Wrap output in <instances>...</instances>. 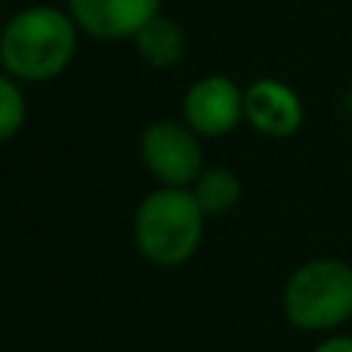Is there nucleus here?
Returning <instances> with one entry per match:
<instances>
[{"label": "nucleus", "mask_w": 352, "mask_h": 352, "mask_svg": "<svg viewBox=\"0 0 352 352\" xmlns=\"http://www.w3.org/2000/svg\"><path fill=\"white\" fill-rule=\"evenodd\" d=\"M140 155L148 173L161 182V186L186 188L195 186L204 164V155L198 146V133L188 124L176 121H155L146 127L140 140Z\"/></svg>", "instance_id": "4"}, {"label": "nucleus", "mask_w": 352, "mask_h": 352, "mask_svg": "<svg viewBox=\"0 0 352 352\" xmlns=\"http://www.w3.org/2000/svg\"><path fill=\"white\" fill-rule=\"evenodd\" d=\"M0 34H3V25H0Z\"/></svg>", "instance_id": "12"}, {"label": "nucleus", "mask_w": 352, "mask_h": 352, "mask_svg": "<svg viewBox=\"0 0 352 352\" xmlns=\"http://www.w3.org/2000/svg\"><path fill=\"white\" fill-rule=\"evenodd\" d=\"M68 12L80 31L99 41L136 37L161 12V0H68Z\"/></svg>", "instance_id": "7"}, {"label": "nucleus", "mask_w": 352, "mask_h": 352, "mask_svg": "<svg viewBox=\"0 0 352 352\" xmlns=\"http://www.w3.org/2000/svg\"><path fill=\"white\" fill-rule=\"evenodd\" d=\"M192 195L207 217H219L241 201V179L229 167H210L195 179Z\"/></svg>", "instance_id": "9"}, {"label": "nucleus", "mask_w": 352, "mask_h": 352, "mask_svg": "<svg viewBox=\"0 0 352 352\" xmlns=\"http://www.w3.org/2000/svg\"><path fill=\"white\" fill-rule=\"evenodd\" d=\"M204 217L207 213L201 210V204L188 188H155L136 207V248L148 263L161 269L182 266L195 256L201 238H204Z\"/></svg>", "instance_id": "2"}, {"label": "nucleus", "mask_w": 352, "mask_h": 352, "mask_svg": "<svg viewBox=\"0 0 352 352\" xmlns=\"http://www.w3.org/2000/svg\"><path fill=\"white\" fill-rule=\"evenodd\" d=\"M303 99L278 78H260L244 90V121L263 136L287 140L303 127Z\"/></svg>", "instance_id": "6"}, {"label": "nucleus", "mask_w": 352, "mask_h": 352, "mask_svg": "<svg viewBox=\"0 0 352 352\" xmlns=\"http://www.w3.org/2000/svg\"><path fill=\"white\" fill-rule=\"evenodd\" d=\"M285 318L306 334H337L352 318V266L318 256L291 272L281 294Z\"/></svg>", "instance_id": "3"}, {"label": "nucleus", "mask_w": 352, "mask_h": 352, "mask_svg": "<svg viewBox=\"0 0 352 352\" xmlns=\"http://www.w3.org/2000/svg\"><path fill=\"white\" fill-rule=\"evenodd\" d=\"M133 41H136V53L152 68H173L186 56V31H182V25L170 16H161V12Z\"/></svg>", "instance_id": "8"}, {"label": "nucleus", "mask_w": 352, "mask_h": 352, "mask_svg": "<svg viewBox=\"0 0 352 352\" xmlns=\"http://www.w3.org/2000/svg\"><path fill=\"white\" fill-rule=\"evenodd\" d=\"M78 50V22L59 6L19 10L0 34V62L10 78L41 84L53 80L72 65Z\"/></svg>", "instance_id": "1"}, {"label": "nucleus", "mask_w": 352, "mask_h": 352, "mask_svg": "<svg viewBox=\"0 0 352 352\" xmlns=\"http://www.w3.org/2000/svg\"><path fill=\"white\" fill-rule=\"evenodd\" d=\"M312 352H352V334H328Z\"/></svg>", "instance_id": "11"}, {"label": "nucleus", "mask_w": 352, "mask_h": 352, "mask_svg": "<svg viewBox=\"0 0 352 352\" xmlns=\"http://www.w3.org/2000/svg\"><path fill=\"white\" fill-rule=\"evenodd\" d=\"M25 96L12 78L0 74V142H10L25 124Z\"/></svg>", "instance_id": "10"}, {"label": "nucleus", "mask_w": 352, "mask_h": 352, "mask_svg": "<svg viewBox=\"0 0 352 352\" xmlns=\"http://www.w3.org/2000/svg\"><path fill=\"white\" fill-rule=\"evenodd\" d=\"M244 121V90L226 74L195 80L182 99V124L198 136H226Z\"/></svg>", "instance_id": "5"}]
</instances>
